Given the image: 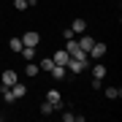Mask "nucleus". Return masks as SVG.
Wrapping results in <instances>:
<instances>
[{
    "label": "nucleus",
    "mask_w": 122,
    "mask_h": 122,
    "mask_svg": "<svg viewBox=\"0 0 122 122\" xmlns=\"http://www.w3.org/2000/svg\"><path fill=\"white\" fill-rule=\"evenodd\" d=\"M11 52H22V38H11Z\"/></svg>",
    "instance_id": "a211bd4d"
},
{
    "label": "nucleus",
    "mask_w": 122,
    "mask_h": 122,
    "mask_svg": "<svg viewBox=\"0 0 122 122\" xmlns=\"http://www.w3.org/2000/svg\"><path fill=\"white\" fill-rule=\"evenodd\" d=\"M0 92H3V100H5V103H14V100H16V98H14V92H11V87H8V84H3V87H0Z\"/></svg>",
    "instance_id": "9d476101"
},
{
    "label": "nucleus",
    "mask_w": 122,
    "mask_h": 122,
    "mask_svg": "<svg viewBox=\"0 0 122 122\" xmlns=\"http://www.w3.org/2000/svg\"><path fill=\"white\" fill-rule=\"evenodd\" d=\"M25 73H27V76H35V73H41V68L30 60V62H27V68H25Z\"/></svg>",
    "instance_id": "dca6fc26"
},
{
    "label": "nucleus",
    "mask_w": 122,
    "mask_h": 122,
    "mask_svg": "<svg viewBox=\"0 0 122 122\" xmlns=\"http://www.w3.org/2000/svg\"><path fill=\"white\" fill-rule=\"evenodd\" d=\"M0 119H3V117H0Z\"/></svg>",
    "instance_id": "5701e85b"
},
{
    "label": "nucleus",
    "mask_w": 122,
    "mask_h": 122,
    "mask_svg": "<svg viewBox=\"0 0 122 122\" xmlns=\"http://www.w3.org/2000/svg\"><path fill=\"white\" fill-rule=\"evenodd\" d=\"M11 92H14V98L19 100V98H25V95H27V87H25L22 81H16V84H14V87H11Z\"/></svg>",
    "instance_id": "1a4fd4ad"
},
{
    "label": "nucleus",
    "mask_w": 122,
    "mask_h": 122,
    "mask_svg": "<svg viewBox=\"0 0 122 122\" xmlns=\"http://www.w3.org/2000/svg\"><path fill=\"white\" fill-rule=\"evenodd\" d=\"M46 100L52 103V109L57 111V109H62V95H60V90H49L46 92Z\"/></svg>",
    "instance_id": "f03ea898"
},
{
    "label": "nucleus",
    "mask_w": 122,
    "mask_h": 122,
    "mask_svg": "<svg viewBox=\"0 0 122 122\" xmlns=\"http://www.w3.org/2000/svg\"><path fill=\"white\" fill-rule=\"evenodd\" d=\"M62 119L65 122H73V119H84L81 114H73V111H68V114H62Z\"/></svg>",
    "instance_id": "aec40b11"
},
{
    "label": "nucleus",
    "mask_w": 122,
    "mask_h": 122,
    "mask_svg": "<svg viewBox=\"0 0 122 122\" xmlns=\"http://www.w3.org/2000/svg\"><path fill=\"white\" fill-rule=\"evenodd\" d=\"M38 44H41V35L35 33V30H27V33L22 35V46H33V49H35Z\"/></svg>",
    "instance_id": "f257e3e1"
},
{
    "label": "nucleus",
    "mask_w": 122,
    "mask_h": 122,
    "mask_svg": "<svg viewBox=\"0 0 122 122\" xmlns=\"http://www.w3.org/2000/svg\"><path fill=\"white\" fill-rule=\"evenodd\" d=\"M52 60H54V65H68V60H71V54L65 52V49H57V52L52 54Z\"/></svg>",
    "instance_id": "39448f33"
},
{
    "label": "nucleus",
    "mask_w": 122,
    "mask_h": 122,
    "mask_svg": "<svg viewBox=\"0 0 122 122\" xmlns=\"http://www.w3.org/2000/svg\"><path fill=\"white\" fill-rule=\"evenodd\" d=\"M71 30H73V35H81L84 30H87V22H84V19H73V25H71Z\"/></svg>",
    "instance_id": "6e6552de"
},
{
    "label": "nucleus",
    "mask_w": 122,
    "mask_h": 122,
    "mask_svg": "<svg viewBox=\"0 0 122 122\" xmlns=\"http://www.w3.org/2000/svg\"><path fill=\"white\" fill-rule=\"evenodd\" d=\"M14 8L16 11H27L30 5H27V0H14Z\"/></svg>",
    "instance_id": "6ab92c4d"
},
{
    "label": "nucleus",
    "mask_w": 122,
    "mask_h": 122,
    "mask_svg": "<svg viewBox=\"0 0 122 122\" xmlns=\"http://www.w3.org/2000/svg\"><path fill=\"white\" fill-rule=\"evenodd\" d=\"M52 103H49V100H44V103H41V114H44V117H52Z\"/></svg>",
    "instance_id": "f3484780"
},
{
    "label": "nucleus",
    "mask_w": 122,
    "mask_h": 122,
    "mask_svg": "<svg viewBox=\"0 0 122 122\" xmlns=\"http://www.w3.org/2000/svg\"><path fill=\"white\" fill-rule=\"evenodd\" d=\"M19 54H22L27 62H30V60H35V49H33V46H22V52H19Z\"/></svg>",
    "instance_id": "ddd939ff"
},
{
    "label": "nucleus",
    "mask_w": 122,
    "mask_h": 122,
    "mask_svg": "<svg viewBox=\"0 0 122 122\" xmlns=\"http://www.w3.org/2000/svg\"><path fill=\"white\" fill-rule=\"evenodd\" d=\"M106 73H109V68L100 65V62H95V68H92V76H95V79H103Z\"/></svg>",
    "instance_id": "f8f14e48"
},
{
    "label": "nucleus",
    "mask_w": 122,
    "mask_h": 122,
    "mask_svg": "<svg viewBox=\"0 0 122 122\" xmlns=\"http://www.w3.org/2000/svg\"><path fill=\"white\" fill-rule=\"evenodd\" d=\"M76 44H79V49H84V52H90V46L95 44V38H90V35H84V33H81V38H79Z\"/></svg>",
    "instance_id": "0eeeda50"
},
{
    "label": "nucleus",
    "mask_w": 122,
    "mask_h": 122,
    "mask_svg": "<svg viewBox=\"0 0 122 122\" xmlns=\"http://www.w3.org/2000/svg\"><path fill=\"white\" fill-rule=\"evenodd\" d=\"M62 38L71 41V38H73V30H71V27H65V30H62Z\"/></svg>",
    "instance_id": "412c9836"
},
{
    "label": "nucleus",
    "mask_w": 122,
    "mask_h": 122,
    "mask_svg": "<svg viewBox=\"0 0 122 122\" xmlns=\"http://www.w3.org/2000/svg\"><path fill=\"white\" fill-rule=\"evenodd\" d=\"M87 54H90V60H100V57L106 54V44H103V41H98V44H92Z\"/></svg>",
    "instance_id": "7ed1b4c3"
},
{
    "label": "nucleus",
    "mask_w": 122,
    "mask_h": 122,
    "mask_svg": "<svg viewBox=\"0 0 122 122\" xmlns=\"http://www.w3.org/2000/svg\"><path fill=\"white\" fill-rule=\"evenodd\" d=\"M119 95H122L119 87H106V98H109V100H117Z\"/></svg>",
    "instance_id": "4468645a"
},
{
    "label": "nucleus",
    "mask_w": 122,
    "mask_h": 122,
    "mask_svg": "<svg viewBox=\"0 0 122 122\" xmlns=\"http://www.w3.org/2000/svg\"><path fill=\"white\" fill-rule=\"evenodd\" d=\"M49 73H52L54 79H65V73H68V68H65V65H54L52 71H49Z\"/></svg>",
    "instance_id": "9b49d317"
},
{
    "label": "nucleus",
    "mask_w": 122,
    "mask_h": 122,
    "mask_svg": "<svg viewBox=\"0 0 122 122\" xmlns=\"http://www.w3.org/2000/svg\"><path fill=\"white\" fill-rule=\"evenodd\" d=\"M38 68H41V71H52V68H54V60H52V57H44V60L38 62Z\"/></svg>",
    "instance_id": "2eb2a0df"
},
{
    "label": "nucleus",
    "mask_w": 122,
    "mask_h": 122,
    "mask_svg": "<svg viewBox=\"0 0 122 122\" xmlns=\"http://www.w3.org/2000/svg\"><path fill=\"white\" fill-rule=\"evenodd\" d=\"M65 68H68V71H73V73H81L84 68H90V62H81V60H73V57H71Z\"/></svg>",
    "instance_id": "423d86ee"
},
{
    "label": "nucleus",
    "mask_w": 122,
    "mask_h": 122,
    "mask_svg": "<svg viewBox=\"0 0 122 122\" xmlns=\"http://www.w3.org/2000/svg\"><path fill=\"white\" fill-rule=\"evenodd\" d=\"M0 81L8 84V87H14V84L19 81V76H16V71H14V68H8V71H3V73H0Z\"/></svg>",
    "instance_id": "20e7f679"
},
{
    "label": "nucleus",
    "mask_w": 122,
    "mask_h": 122,
    "mask_svg": "<svg viewBox=\"0 0 122 122\" xmlns=\"http://www.w3.org/2000/svg\"><path fill=\"white\" fill-rule=\"evenodd\" d=\"M92 87L100 90V87H103V79H95V76H92Z\"/></svg>",
    "instance_id": "4be33fe9"
}]
</instances>
